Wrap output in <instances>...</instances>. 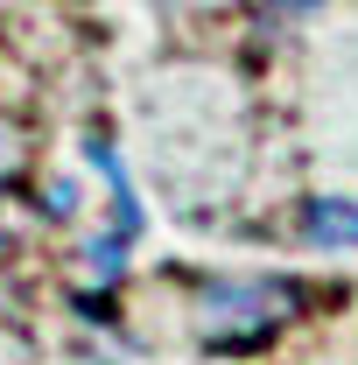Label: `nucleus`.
Segmentation results:
<instances>
[{"instance_id":"2","label":"nucleus","mask_w":358,"mask_h":365,"mask_svg":"<svg viewBox=\"0 0 358 365\" xmlns=\"http://www.w3.org/2000/svg\"><path fill=\"white\" fill-rule=\"evenodd\" d=\"M91 267H98V274H120V239H98V246H91Z\"/></svg>"},{"instance_id":"1","label":"nucleus","mask_w":358,"mask_h":365,"mask_svg":"<svg viewBox=\"0 0 358 365\" xmlns=\"http://www.w3.org/2000/svg\"><path fill=\"white\" fill-rule=\"evenodd\" d=\"M302 232H310V246L344 253V246H358V204L352 197H316L310 211H302Z\"/></svg>"}]
</instances>
